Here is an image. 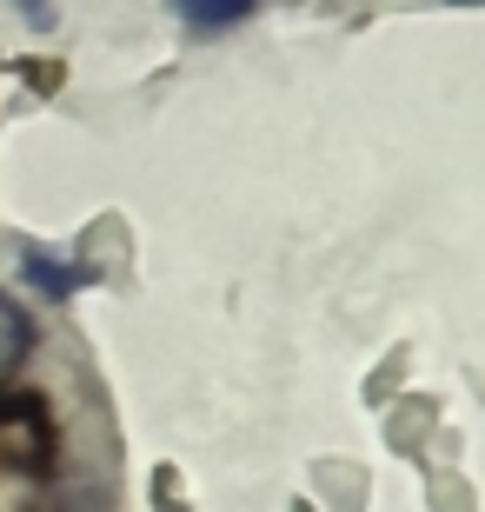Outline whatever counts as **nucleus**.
I'll return each mask as SVG.
<instances>
[{
	"label": "nucleus",
	"mask_w": 485,
	"mask_h": 512,
	"mask_svg": "<svg viewBox=\"0 0 485 512\" xmlns=\"http://www.w3.org/2000/svg\"><path fill=\"white\" fill-rule=\"evenodd\" d=\"M20 273H27V280H34L40 293H47V300H67V293H80V286L94 280V273H87V266L47 260V253H27V260H20Z\"/></svg>",
	"instance_id": "1"
},
{
	"label": "nucleus",
	"mask_w": 485,
	"mask_h": 512,
	"mask_svg": "<svg viewBox=\"0 0 485 512\" xmlns=\"http://www.w3.org/2000/svg\"><path fill=\"white\" fill-rule=\"evenodd\" d=\"M173 14L187 20V27H200V34H213V27H233V20H246L260 0H167Z\"/></svg>",
	"instance_id": "2"
},
{
	"label": "nucleus",
	"mask_w": 485,
	"mask_h": 512,
	"mask_svg": "<svg viewBox=\"0 0 485 512\" xmlns=\"http://www.w3.org/2000/svg\"><path fill=\"white\" fill-rule=\"evenodd\" d=\"M27 353H34V320H27V313L0 293V373H14Z\"/></svg>",
	"instance_id": "3"
},
{
	"label": "nucleus",
	"mask_w": 485,
	"mask_h": 512,
	"mask_svg": "<svg viewBox=\"0 0 485 512\" xmlns=\"http://www.w3.org/2000/svg\"><path fill=\"white\" fill-rule=\"evenodd\" d=\"M27 20H34V27H47V20H54V14H47V0H27Z\"/></svg>",
	"instance_id": "4"
},
{
	"label": "nucleus",
	"mask_w": 485,
	"mask_h": 512,
	"mask_svg": "<svg viewBox=\"0 0 485 512\" xmlns=\"http://www.w3.org/2000/svg\"><path fill=\"white\" fill-rule=\"evenodd\" d=\"M452 7H485V0H452Z\"/></svg>",
	"instance_id": "5"
}]
</instances>
